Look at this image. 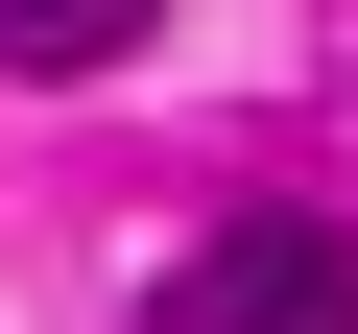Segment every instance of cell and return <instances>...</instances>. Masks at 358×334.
I'll return each instance as SVG.
<instances>
[{"label":"cell","instance_id":"6da1fadb","mask_svg":"<svg viewBox=\"0 0 358 334\" xmlns=\"http://www.w3.org/2000/svg\"><path fill=\"white\" fill-rule=\"evenodd\" d=\"M143 334H358V239H334V215H215Z\"/></svg>","mask_w":358,"mask_h":334},{"label":"cell","instance_id":"7a4b0ae2","mask_svg":"<svg viewBox=\"0 0 358 334\" xmlns=\"http://www.w3.org/2000/svg\"><path fill=\"white\" fill-rule=\"evenodd\" d=\"M167 0H0V72H120Z\"/></svg>","mask_w":358,"mask_h":334}]
</instances>
